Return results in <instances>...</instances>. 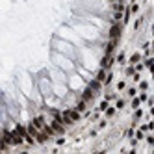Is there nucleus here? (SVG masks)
I'll return each mask as SVG.
<instances>
[{"mask_svg": "<svg viewBox=\"0 0 154 154\" xmlns=\"http://www.w3.org/2000/svg\"><path fill=\"white\" fill-rule=\"evenodd\" d=\"M39 89H41V95L45 97V98H50L52 97V84L47 78H41L39 80Z\"/></svg>", "mask_w": 154, "mask_h": 154, "instance_id": "nucleus-7", "label": "nucleus"}, {"mask_svg": "<svg viewBox=\"0 0 154 154\" xmlns=\"http://www.w3.org/2000/svg\"><path fill=\"white\" fill-rule=\"evenodd\" d=\"M60 35H61V39H65V41H72V43H82V39H80V35L78 34H76V32H72L71 28H67V26H65V28H61L60 30Z\"/></svg>", "mask_w": 154, "mask_h": 154, "instance_id": "nucleus-4", "label": "nucleus"}, {"mask_svg": "<svg viewBox=\"0 0 154 154\" xmlns=\"http://www.w3.org/2000/svg\"><path fill=\"white\" fill-rule=\"evenodd\" d=\"M19 85H20V91H23L24 95H28L30 98H32V97H35V95H34L35 89H34V85H32V80L28 78V76H23V80H20Z\"/></svg>", "mask_w": 154, "mask_h": 154, "instance_id": "nucleus-5", "label": "nucleus"}, {"mask_svg": "<svg viewBox=\"0 0 154 154\" xmlns=\"http://www.w3.org/2000/svg\"><path fill=\"white\" fill-rule=\"evenodd\" d=\"M78 72H80V74L84 76V78H85V80H91V74H89V72H87L85 69H82V67H78Z\"/></svg>", "mask_w": 154, "mask_h": 154, "instance_id": "nucleus-11", "label": "nucleus"}, {"mask_svg": "<svg viewBox=\"0 0 154 154\" xmlns=\"http://www.w3.org/2000/svg\"><path fill=\"white\" fill-rule=\"evenodd\" d=\"M82 61H84V65L87 69H95L97 67V61H95V58L91 56V50H87V48H82Z\"/></svg>", "mask_w": 154, "mask_h": 154, "instance_id": "nucleus-6", "label": "nucleus"}, {"mask_svg": "<svg viewBox=\"0 0 154 154\" xmlns=\"http://www.w3.org/2000/svg\"><path fill=\"white\" fill-rule=\"evenodd\" d=\"M65 93H67V85H65V84H61V82H54L52 84V95L65 97Z\"/></svg>", "mask_w": 154, "mask_h": 154, "instance_id": "nucleus-8", "label": "nucleus"}, {"mask_svg": "<svg viewBox=\"0 0 154 154\" xmlns=\"http://www.w3.org/2000/svg\"><path fill=\"white\" fill-rule=\"evenodd\" d=\"M52 61H54V65H56L58 69H61L63 72H72V71H74V63L71 61L69 56H65V54L54 52V54H52Z\"/></svg>", "mask_w": 154, "mask_h": 154, "instance_id": "nucleus-1", "label": "nucleus"}, {"mask_svg": "<svg viewBox=\"0 0 154 154\" xmlns=\"http://www.w3.org/2000/svg\"><path fill=\"white\" fill-rule=\"evenodd\" d=\"M52 45H54V50H56V52L65 54V56H69V58L74 56V47H72V43L65 41V39H54Z\"/></svg>", "mask_w": 154, "mask_h": 154, "instance_id": "nucleus-2", "label": "nucleus"}, {"mask_svg": "<svg viewBox=\"0 0 154 154\" xmlns=\"http://www.w3.org/2000/svg\"><path fill=\"white\" fill-rule=\"evenodd\" d=\"M74 32L84 39H97L98 37V30L93 26H87V24H74Z\"/></svg>", "mask_w": 154, "mask_h": 154, "instance_id": "nucleus-3", "label": "nucleus"}, {"mask_svg": "<svg viewBox=\"0 0 154 154\" xmlns=\"http://www.w3.org/2000/svg\"><path fill=\"white\" fill-rule=\"evenodd\" d=\"M69 87H71V89H80V87H84V80L80 78L78 74H72L71 80H69Z\"/></svg>", "mask_w": 154, "mask_h": 154, "instance_id": "nucleus-9", "label": "nucleus"}, {"mask_svg": "<svg viewBox=\"0 0 154 154\" xmlns=\"http://www.w3.org/2000/svg\"><path fill=\"white\" fill-rule=\"evenodd\" d=\"M50 76H52V82H61V84H65V72L61 69H52L50 71Z\"/></svg>", "mask_w": 154, "mask_h": 154, "instance_id": "nucleus-10", "label": "nucleus"}]
</instances>
